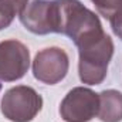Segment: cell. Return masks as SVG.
<instances>
[{
    "mask_svg": "<svg viewBox=\"0 0 122 122\" xmlns=\"http://www.w3.org/2000/svg\"><path fill=\"white\" fill-rule=\"evenodd\" d=\"M30 67V53L17 40L0 43V80L16 81L24 77Z\"/></svg>",
    "mask_w": 122,
    "mask_h": 122,
    "instance_id": "cell-6",
    "label": "cell"
},
{
    "mask_svg": "<svg viewBox=\"0 0 122 122\" xmlns=\"http://www.w3.org/2000/svg\"><path fill=\"white\" fill-rule=\"evenodd\" d=\"M99 14L105 19H111L115 13L122 10V0H92Z\"/></svg>",
    "mask_w": 122,
    "mask_h": 122,
    "instance_id": "cell-10",
    "label": "cell"
},
{
    "mask_svg": "<svg viewBox=\"0 0 122 122\" xmlns=\"http://www.w3.org/2000/svg\"><path fill=\"white\" fill-rule=\"evenodd\" d=\"M80 51V78L84 84H101L108 71V64L114 54V43L105 33L92 36L77 46Z\"/></svg>",
    "mask_w": 122,
    "mask_h": 122,
    "instance_id": "cell-2",
    "label": "cell"
},
{
    "mask_svg": "<svg viewBox=\"0 0 122 122\" xmlns=\"http://www.w3.org/2000/svg\"><path fill=\"white\" fill-rule=\"evenodd\" d=\"M43 107V98L31 87L17 85L4 94L1 112L11 122H30Z\"/></svg>",
    "mask_w": 122,
    "mask_h": 122,
    "instance_id": "cell-3",
    "label": "cell"
},
{
    "mask_svg": "<svg viewBox=\"0 0 122 122\" xmlns=\"http://www.w3.org/2000/svg\"><path fill=\"white\" fill-rule=\"evenodd\" d=\"M98 109L99 95L84 87L71 90L60 105L61 118L67 122H88L98 115Z\"/></svg>",
    "mask_w": 122,
    "mask_h": 122,
    "instance_id": "cell-4",
    "label": "cell"
},
{
    "mask_svg": "<svg viewBox=\"0 0 122 122\" xmlns=\"http://www.w3.org/2000/svg\"><path fill=\"white\" fill-rule=\"evenodd\" d=\"M68 67L70 61L67 53L58 47H50L37 53L33 62V72L38 81L54 85L67 75Z\"/></svg>",
    "mask_w": 122,
    "mask_h": 122,
    "instance_id": "cell-5",
    "label": "cell"
},
{
    "mask_svg": "<svg viewBox=\"0 0 122 122\" xmlns=\"http://www.w3.org/2000/svg\"><path fill=\"white\" fill-rule=\"evenodd\" d=\"M0 91H1V84H0Z\"/></svg>",
    "mask_w": 122,
    "mask_h": 122,
    "instance_id": "cell-12",
    "label": "cell"
},
{
    "mask_svg": "<svg viewBox=\"0 0 122 122\" xmlns=\"http://www.w3.org/2000/svg\"><path fill=\"white\" fill-rule=\"evenodd\" d=\"M29 0H0V30L9 27L17 14L27 7Z\"/></svg>",
    "mask_w": 122,
    "mask_h": 122,
    "instance_id": "cell-9",
    "label": "cell"
},
{
    "mask_svg": "<svg viewBox=\"0 0 122 122\" xmlns=\"http://www.w3.org/2000/svg\"><path fill=\"white\" fill-rule=\"evenodd\" d=\"M57 33L68 36L75 46L102 33V26L95 16L78 0H54Z\"/></svg>",
    "mask_w": 122,
    "mask_h": 122,
    "instance_id": "cell-1",
    "label": "cell"
},
{
    "mask_svg": "<svg viewBox=\"0 0 122 122\" xmlns=\"http://www.w3.org/2000/svg\"><path fill=\"white\" fill-rule=\"evenodd\" d=\"M24 27L34 34L56 33V4L54 0H34L20 14Z\"/></svg>",
    "mask_w": 122,
    "mask_h": 122,
    "instance_id": "cell-7",
    "label": "cell"
},
{
    "mask_svg": "<svg viewBox=\"0 0 122 122\" xmlns=\"http://www.w3.org/2000/svg\"><path fill=\"white\" fill-rule=\"evenodd\" d=\"M112 31L115 33V36H118L122 40V10H119L118 13H115L111 19H109Z\"/></svg>",
    "mask_w": 122,
    "mask_h": 122,
    "instance_id": "cell-11",
    "label": "cell"
},
{
    "mask_svg": "<svg viewBox=\"0 0 122 122\" xmlns=\"http://www.w3.org/2000/svg\"><path fill=\"white\" fill-rule=\"evenodd\" d=\"M98 95H99L98 118L102 122L122 121V92L115 90H107Z\"/></svg>",
    "mask_w": 122,
    "mask_h": 122,
    "instance_id": "cell-8",
    "label": "cell"
}]
</instances>
